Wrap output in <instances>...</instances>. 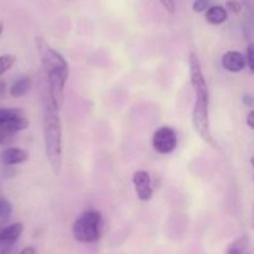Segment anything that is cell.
Listing matches in <instances>:
<instances>
[{
    "instance_id": "1",
    "label": "cell",
    "mask_w": 254,
    "mask_h": 254,
    "mask_svg": "<svg viewBox=\"0 0 254 254\" xmlns=\"http://www.w3.org/2000/svg\"><path fill=\"white\" fill-rule=\"evenodd\" d=\"M35 46L48 80V99L56 110H60L64 104V89L70 74L69 64L43 36H36Z\"/></svg>"
},
{
    "instance_id": "2",
    "label": "cell",
    "mask_w": 254,
    "mask_h": 254,
    "mask_svg": "<svg viewBox=\"0 0 254 254\" xmlns=\"http://www.w3.org/2000/svg\"><path fill=\"white\" fill-rule=\"evenodd\" d=\"M190 85L193 86L196 94L192 121L198 135L212 146H216L212 137L211 126H209V91L207 86L206 77L202 71L201 63L197 54H190Z\"/></svg>"
},
{
    "instance_id": "3",
    "label": "cell",
    "mask_w": 254,
    "mask_h": 254,
    "mask_svg": "<svg viewBox=\"0 0 254 254\" xmlns=\"http://www.w3.org/2000/svg\"><path fill=\"white\" fill-rule=\"evenodd\" d=\"M44 141L49 165L54 175H60L63 168V127L59 110L51 105L49 99L44 102Z\"/></svg>"
},
{
    "instance_id": "4",
    "label": "cell",
    "mask_w": 254,
    "mask_h": 254,
    "mask_svg": "<svg viewBox=\"0 0 254 254\" xmlns=\"http://www.w3.org/2000/svg\"><path fill=\"white\" fill-rule=\"evenodd\" d=\"M29 127L28 115L16 107H0V143L9 145L16 135Z\"/></svg>"
},
{
    "instance_id": "5",
    "label": "cell",
    "mask_w": 254,
    "mask_h": 254,
    "mask_svg": "<svg viewBox=\"0 0 254 254\" xmlns=\"http://www.w3.org/2000/svg\"><path fill=\"white\" fill-rule=\"evenodd\" d=\"M102 214L96 209L84 212L72 226V236L80 243H95L101 238Z\"/></svg>"
},
{
    "instance_id": "6",
    "label": "cell",
    "mask_w": 254,
    "mask_h": 254,
    "mask_svg": "<svg viewBox=\"0 0 254 254\" xmlns=\"http://www.w3.org/2000/svg\"><path fill=\"white\" fill-rule=\"evenodd\" d=\"M153 148L161 155H168L177 147V133L173 128L167 126L160 127L152 138Z\"/></svg>"
},
{
    "instance_id": "7",
    "label": "cell",
    "mask_w": 254,
    "mask_h": 254,
    "mask_svg": "<svg viewBox=\"0 0 254 254\" xmlns=\"http://www.w3.org/2000/svg\"><path fill=\"white\" fill-rule=\"evenodd\" d=\"M24 232V224L20 222L6 224V221H0V248L14 246Z\"/></svg>"
},
{
    "instance_id": "8",
    "label": "cell",
    "mask_w": 254,
    "mask_h": 254,
    "mask_svg": "<svg viewBox=\"0 0 254 254\" xmlns=\"http://www.w3.org/2000/svg\"><path fill=\"white\" fill-rule=\"evenodd\" d=\"M133 185H135L136 193H137L138 199L143 202H147L152 198L153 190L151 186V177L150 173L146 171L140 170L133 173Z\"/></svg>"
},
{
    "instance_id": "9",
    "label": "cell",
    "mask_w": 254,
    "mask_h": 254,
    "mask_svg": "<svg viewBox=\"0 0 254 254\" xmlns=\"http://www.w3.org/2000/svg\"><path fill=\"white\" fill-rule=\"evenodd\" d=\"M222 65L224 69L229 72H239L246 67L247 61L246 56L239 51H227L223 56H222Z\"/></svg>"
},
{
    "instance_id": "10",
    "label": "cell",
    "mask_w": 254,
    "mask_h": 254,
    "mask_svg": "<svg viewBox=\"0 0 254 254\" xmlns=\"http://www.w3.org/2000/svg\"><path fill=\"white\" fill-rule=\"evenodd\" d=\"M29 160V152L18 147H8L0 153V161L5 166L20 165Z\"/></svg>"
},
{
    "instance_id": "11",
    "label": "cell",
    "mask_w": 254,
    "mask_h": 254,
    "mask_svg": "<svg viewBox=\"0 0 254 254\" xmlns=\"http://www.w3.org/2000/svg\"><path fill=\"white\" fill-rule=\"evenodd\" d=\"M227 19H228V13H227V9L224 6L213 5L207 9L206 20L211 25H221V24L226 23Z\"/></svg>"
},
{
    "instance_id": "12",
    "label": "cell",
    "mask_w": 254,
    "mask_h": 254,
    "mask_svg": "<svg viewBox=\"0 0 254 254\" xmlns=\"http://www.w3.org/2000/svg\"><path fill=\"white\" fill-rule=\"evenodd\" d=\"M31 87V79L29 76H23L16 80L10 87V95L15 99L25 96Z\"/></svg>"
},
{
    "instance_id": "13",
    "label": "cell",
    "mask_w": 254,
    "mask_h": 254,
    "mask_svg": "<svg viewBox=\"0 0 254 254\" xmlns=\"http://www.w3.org/2000/svg\"><path fill=\"white\" fill-rule=\"evenodd\" d=\"M226 254H251L249 252V237L247 234L241 236L232 242L227 248Z\"/></svg>"
},
{
    "instance_id": "14",
    "label": "cell",
    "mask_w": 254,
    "mask_h": 254,
    "mask_svg": "<svg viewBox=\"0 0 254 254\" xmlns=\"http://www.w3.org/2000/svg\"><path fill=\"white\" fill-rule=\"evenodd\" d=\"M13 212V206L10 201L3 194L0 190V221H6Z\"/></svg>"
},
{
    "instance_id": "15",
    "label": "cell",
    "mask_w": 254,
    "mask_h": 254,
    "mask_svg": "<svg viewBox=\"0 0 254 254\" xmlns=\"http://www.w3.org/2000/svg\"><path fill=\"white\" fill-rule=\"evenodd\" d=\"M15 63L16 58L11 54H5V55L0 56V76L5 74L8 70H10Z\"/></svg>"
},
{
    "instance_id": "16",
    "label": "cell",
    "mask_w": 254,
    "mask_h": 254,
    "mask_svg": "<svg viewBox=\"0 0 254 254\" xmlns=\"http://www.w3.org/2000/svg\"><path fill=\"white\" fill-rule=\"evenodd\" d=\"M247 65H248L249 70L252 74L254 75V43L249 44L247 48V56H246Z\"/></svg>"
},
{
    "instance_id": "17",
    "label": "cell",
    "mask_w": 254,
    "mask_h": 254,
    "mask_svg": "<svg viewBox=\"0 0 254 254\" xmlns=\"http://www.w3.org/2000/svg\"><path fill=\"white\" fill-rule=\"evenodd\" d=\"M194 13H202V11L208 9V0H194L193 5H192Z\"/></svg>"
},
{
    "instance_id": "18",
    "label": "cell",
    "mask_w": 254,
    "mask_h": 254,
    "mask_svg": "<svg viewBox=\"0 0 254 254\" xmlns=\"http://www.w3.org/2000/svg\"><path fill=\"white\" fill-rule=\"evenodd\" d=\"M227 8H228L232 13L239 14L242 11L243 5H242V3L238 1V0H228V1H227Z\"/></svg>"
},
{
    "instance_id": "19",
    "label": "cell",
    "mask_w": 254,
    "mask_h": 254,
    "mask_svg": "<svg viewBox=\"0 0 254 254\" xmlns=\"http://www.w3.org/2000/svg\"><path fill=\"white\" fill-rule=\"evenodd\" d=\"M160 3L162 4V6L168 11V13H171V14L175 13V10H176L175 0H160Z\"/></svg>"
},
{
    "instance_id": "20",
    "label": "cell",
    "mask_w": 254,
    "mask_h": 254,
    "mask_svg": "<svg viewBox=\"0 0 254 254\" xmlns=\"http://www.w3.org/2000/svg\"><path fill=\"white\" fill-rule=\"evenodd\" d=\"M247 125L251 127L252 130H254V110H251L249 114L247 115Z\"/></svg>"
},
{
    "instance_id": "21",
    "label": "cell",
    "mask_w": 254,
    "mask_h": 254,
    "mask_svg": "<svg viewBox=\"0 0 254 254\" xmlns=\"http://www.w3.org/2000/svg\"><path fill=\"white\" fill-rule=\"evenodd\" d=\"M0 254H16L15 247L14 246L4 247V248L0 249Z\"/></svg>"
},
{
    "instance_id": "22",
    "label": "cell",
    "mask_w": 254,
    "mask_h": 254,
    "mask_svg": "<svg viewBox=\"0 0 254 254\" xmlns=\"http://www.w3.org/2000/svg\"><path fill=\"white\" fill-rule=\"evenodd\" d=\"M19 254H36V251L34 247H26Z\"/></svg>"
},
{
    "instance_id": "23",
    "label": "cell",
    "mask_w": 254,
    "mask_h": 254,
    "mask_svg": "<svg viewBox=\"0 0 254 254\" xmlns=\"http://www.w3.org/2000/svg\"><path fill=\"white\" fill-rule=\"evenodd\" d=\"M243 102H244V104L248 105V106H252V105L254 104V100H253V97H251V96H244L243 97Z\"/></svg>"
},
{
    "instance_id": "24",
    "label": "cell",
    "mask_w": 254,
    "mask_h": 254,
    "mask_svg": "<svg viewBox=\"0 0 254 254\" xmlns=\"http://www.w3.org/2000/svg\"><path fill=\"white\" fill-rule=\"evenodd\" d=\"M6 91V84L4 81H0V97L3 96Z\"/></svg>"
},
{
    "instance_id": "25",
    "label": "cell",
    "mask_w": 254,
    "mask_h": 254,
    "mask_svg": "<svg viewBox=\"0 0 254 254\" xmlns=\"http://www.w3.org/2000/svg\"><path fill=\"white\" fill-rule=\"evenodd\" d=\"M3 29H4V26H3V24L0 23V35H1V33H3Z\"/></svg>"
},
{
    "instance_id": "26",
    "label": "cell",
    "mask_w": 254,
    "mask_h": 254,
    "mask_svg": "<svg viewBox=\"0 0 254 254\" xmlns=\"http://www.w3.org/2000/svg\"><path fill=\"white\" fill-rule=\"evenodd\" d=\"M251 163H252V166H253V167H254V156L251 158Z\"/></svg>"
}]
</instances>
